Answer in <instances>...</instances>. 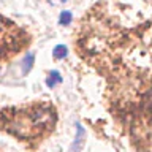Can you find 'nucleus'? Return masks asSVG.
<instances>
[{
  "mask_svg": "<svg viewBox=\"0 0 152 152\" xmlns=\"http://www.w3.org/2000/svg\"><path fill=\"white\" fill-rule=\"evenodd\" d=\"M33 60H35L33 52H27L26 59H24V65H22V73H28L30 71V68L33 66Z\"/></svg>",
  "mask_w": 152,
  "mask_h": 152,
  "instance_id": "3",
  "label": "nucleus"
},
{
  "mask_svg": "<svg viewBox=\"0 0 152 152\" xmlns=\"http://www.w3.org/2000/svg\"><path fill=\"white\" fill-rule=\"evenodd\" d=\"M59 22L62 26H68L71 22V13L70 11H62L60 13V18H59Z\"/></svg>",
  "mask_w": 152,
  "mask_h": 152,
  "instance_id": "5",
  "label": "nucleus"
},
{
  "mask_svg": "<svg viewBox=\"0 0 152 152\" xmlns=\"http://www.w3.org/2000/svg\"><path fill=\"white\" fill-rule=\"evenodd\" d=\"M66 54H68V51H66V46L64 45H57L54 48V51H52V56L56 59H64V57H66Z\"/></svg>",
  "mask_w": 152,
  "mask_h": 152,
  "instance_id": "4",
  "label": "nucleus"
},
{
  "mask_svg": "<svg viewBox=\"0 0 152 152\" xmlns=\"http://www.w3.org/2000/svg\"><path fill=\"white\" fill-rule=\"evenodd\" d=\"M62 2H65V0H62Z\"/></svg>",
  "mask_w": 152,
  "mask_h": 152,
  "instance_id": "6",
  "label": "nucleus"
},
{
  "mask_svg": "<svg viewBox=\"0 0 152 152\" xmlns=\"http://www.w3.org/2000/svg\"><path fill=\"white\" fill-rule=\"evenodd\" d=\"M57 83H62V76H60V73L59 71H51L49 73V76H48V79H46V86L48 87H54V84H57Z\"/></svg>",
  "mask_w": 152,
  "mask_h": 152,
  "instance_id": "2",
  "label": "nucleus"
},
{
  "mask_svg": "<svg viewBox=\"0 0 152 152\" xmlns=\"http://www.w3.org/2000/svg\"><path fill=\"white\" fill-rule=\"evenodd\" d=\"M76 140H75V142L71 144V149H70V152H78L81 147H83V144H84V138H86V132H84V127L81 125V124H76Z\"/></svg>",
  "mask_w": 152,
  "mask_h": 152,
  "instance_id": "1",
  "label": "nucleus"
}]
</instances>
